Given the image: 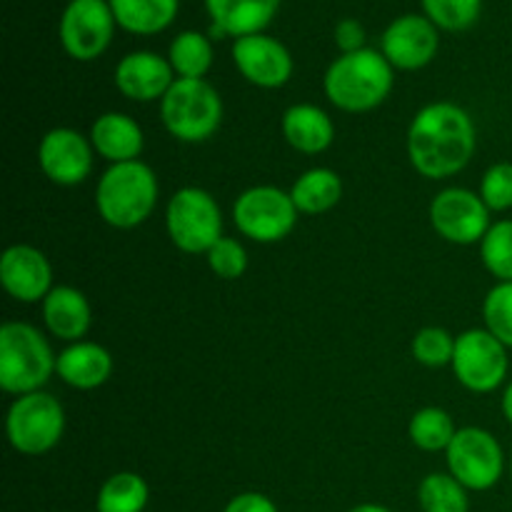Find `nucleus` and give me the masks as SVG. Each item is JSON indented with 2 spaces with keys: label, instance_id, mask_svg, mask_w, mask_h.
<instances>
[{
  "label": "nucleus",
  "instance_id": "473e14b6",
  "mask_svg": "<svg viewBox=\"0 0 512 512\" xmlns=\"http://www.w3.org/2000/svg\"><path fill=\"white\" fill-rule=\"evenodd\" d=\"M205 260H208L210 273L220 280H238L248 270V250H245V245L235 238H225V235L205 253Z\"/></svg>",
  "mask_w": 512,
  "mask_h": 512
},
{
  "label": "nucleus",
  "instance_id": "f257e3e1",
  "mask_svg": "<svg viewBox=\"0 0 512 512\" xmlns=\"http://www.w3.org/2000/svg\"><path fill=\"white\" fill-rule=\"evenodd\" d=\"M478 148L473 115L460 105L438 100L413 115L408 128L410 165L428 180L453 178L468 168Z\"/></svg>",
  "mask_w": 512,
  "mask_h": 512
},
{
  "label": "nucleus",
  "instance_id": "dca6fc26",
  "mask_svg": "<svg viewBox=\"0 0 512 512\" xmlns=\"http://www.w3.org/2000/svg\"><path fill=\"white\" fill-rule=\"evenodd\" d=\"M0 283L5 293L23 305L43 303L53 285L48 255L28 243H15L0 258Z\"/></svg>",
  "mask_w": 512,
  "mask_h": 512
},
{
  "label": "nucleus",
  "instance_id": "cd10ccee",
  "mask_svg": "<svg viewBox=\"0 0 512 512\" xmlns=\"http://www.w3.org/2000/svg\"><path fill=\"white\" fill-rule=\"evenodd\" d=\"M468 493L450 473H430L418 485V505L423 512H468Z\"/></svg>",
  "mask_w": 512,
  "mask_h": 512
},
{
  "label": "nucleus",
  "instance_id": "f03ea898",
  "mask_svg": "<svg viewBox=\"0 0 512 512\" xmlns=\"http://www.w3.org/2000/svg\"><path fill=\"white\" fill-rule=\"evenodd\" d=\"M395 68L375 48L340 53L323 75L325 98L343 113H370L393 93Z\"/></svg>",
  "mask_w": 512,
  "mask_h": 512
},
{
  "label": "nucleus",
  "instance_id": "7c9ffc66",
  "mask_svg": "<svg viewBox=\"0 0 512 512\" xmlns=\"http://www.w3.org/2000/svg\"><path fill=\"white\" fill-rule=\"evenodd\" d=\"M455 338L458 335H450L445 328L428 325V328H420L415 333L413 343H410V353L425 368H445V365L453 363Z\"/></svg>",
  "mask_w": 512,
  "mask_h": 512
},
{
  "label": "nucleus",
  "instance_id": "39448f33",
  "mask_svg": "<svg viewBox=\"0 0 512 512\" xmlns=\"http://www.w3.org/2000/svg\"><path fill=\"white\" fill-rule=\"evenodd\" d=\"M223 98L208 80L178 78L160 100V120L180 143H205L223 123Z\"/></svg>",
  "mask_w": 512,
  "mask_h": 512
},
{
  "label": "nucleus",
  "instance_id": "58836bf2",
  "mask_svg": "<svg viewBox=\"0 0 512 512\" xmlns=\"http://www.w3.org/2000/svg\"><path fill=\"white\" fill-rule=\"evenodd\" d=\"M508 470H510V478H512V453H510V458H508Z\"/></svg>",
  "mask_w": 512,
  "mask_h": 512
},
{
  "label": "nucleus",
  "instance_id": "72a5a7b5",
  "mask_svg": "<svg viewBox=\"0 0 512 512\" xmlns=\"http://www.w3.org/2000/svg\"><path fill=\"white\" fill-rule=\"evenodd\" d=\"M480 198L490 213H508L512 210V163H493L480 180Z\"/></svg>",
  "mask_w": 512,
  "mask_h": 512
},
{
  "label": "nucleus",
  "instance_id": "7ed1b4c3",
  "mask_svg": "<svg viewBox=\"0 0 512 512\" xmlns=\"http://www.w3.org/2000/svg\"><path fill=\"white\" fill-rule=\"evenodd\" d=\"M158 198V175L143 160L108 165L95 188V208L100 220L118 230L143 225L158 208Z\"/></svg>",
  "mask_w": 512,
  "mask_h": 512
},
{
  "label": "nucleus",
  "instance_id": "1a4fd4ad",
  "mask_svg": "<svg viewBox=\"0 0 512 512\" xmlns=\"http://www.w3.org/2000/svg\"><path fill=\"white\" fill-rule=\"evenodd\" d=\"M445 463H448V473L473 493L493 490L508 468L500 440L490 430L475 428V425L458 428L453 443L445 450Z\"/></svg>",
  "mask_w": 512,
  "mask_h": 512
},
{
  "label": "nucleus",
  "instance_id": "a211bd4d",
  "mask_svg": "<svg viewBox=\"0 0 512 512\" xmlns=\"http://www.w3.org/2000/svg\"><path fill=\"white\" fill-rule=\"evenodd\" d=\"M203 3L213 35L238 40L245 35L265 33L283 0H203Z\"/></svg>",
  "mask_w": 512,
  "mask_h": 512
},
{
  "label": "nucleus",
  "instance_id": "6ab92c4d",
  "mask_svg": "<svg viewBox=\"0 0 512 512\" xmlns=\"http://www.w3.org/2000/svg\"><path fill=\"white\" fill-rule=\"evenodd\" d=\"M40 313H43L45 330L68 345L83 340L93 323V308L88 298L73 285H55L48 298L40 303Z\"/></svg>",
  "mask_w": 512,
  "mask_h": 512
},
{
  "label": "nucleus",
  "instance_id": "412c9836",
  "mask_svg": "<svg viewBox=\"0 0 512 512\" xmlns=\"http://www.w3.org/2000/svg\"><path fill=\"white\" fill-rule=\"evenodd\" d=\"M113 355L93 340H78L58 353L55 375L73 390H95L113 375Z\"/></svg>",
  "mask_w": 512,
  "mask_h": 512
},
{
  "label": "nucleus",
  "instance_id": "f704fd0d",
  "mask_svg": "<svg viewBox=\"0 0 512 512\" xmlns=\"http://www.w3.org/2000/svg\"><path fill=\"white\" fill-rule=\"evenodd\" d=\"M333 40L340 53H355V50L368 48L365 45V25L355 18H343L335 23Z\"/></svg>",
  "mask_w": 512,
  "mask_h": 512
},
{
  "label": "nucleus",
  "instance_id": "5701e85b",
  "mask_svg": "<svg viewBox=\"0 0 512 512\" xmlns=\"http://www.w3.org/2000/svg\"><path fill=\"white\" fill-rule=\"evenodd\" d=\"M120 30L140 38H150L175 23L180 0H108Z\"/></svg>",
  "mask_w": 512,
  "mask_h": 512
},
{
  "label": "nucleus",
  "instance_id": "2f4dec72",
  "mask_svg": "<svg viewBox=\"0 0 512 512\" xmlns=\"http://www.w3.org/2000/svg\"><path fill=\"white\" fill-rule=\"evenodd\" d=\"M483 323L490 335L512 350V283H495L483 300Z\"/></svg>",
  "mask_w": 512,
  "mask_h": 512
},
{
  "label": "nucleus",
  "instance_id": "0eeeda50",
  "mask_svg": "<svg viewBox=\"0 0 512 512\" xmlns=\"http://www.w3.org/2000/svg\"><path fill=\"white\" fill-rule=\"evenodd\" d=\"M5 435L15 453L40 458L58 448L65 435V408L45 390L18 395L5 415Z\"/></svg>",
  "mask_w": 512,
  "mask_h": 512
},
{
  "label": "nucleus",
  "instance_id": "e433bc0d",
  "mask_svg": "<svg viewBox=\"0 0 512 512\" xmlns=\"http://www.w3.org/2000/svg\"><path fill=\"white\" fill-rule=\"evenodd\" d=\"M500 410H503V418L512 425V380H508L500 395Z\"/></svg>",
  "mask_w": 512,
  "mask_h": 512
},
{
  "label": "nucleus",
  "instance_id": "9b49d317",
  "mask_svg": "<svg viewBox=\"0 0 512 512\" xmlns=\"http://www.w3.org/2000/svg\"><path fill=\"white\" fill-rule=\"evenodd\" d=\"M115 23L108 0H70L60 13L58 38L68 58L93 63L113 43Z\"/></svg>",
  "mask_w": 512,
  "mask_h": 512
},
{
  "label": "nucleus",
  "instance_id": "9d476101",
  "mask_svg": "<svg viewBox=\"0 0 512 512\" xmlns=\"http://www.w3.org/2000/svg\"><path fill=\"white\" fill-rule=\"evenodd\" d=\"M450 368L455 380L470 393H495L508 383V348L485 328H470L455 338Z\"/></svg>",
  "mask_w": 512,
  "mask_h": 512
},
{
  "label": "nucleus",
  "instance_id": "c85d7f7f",
  "mask_svg": "<svg viewBox=\"0 0 512 512\" xmlns=\"http://www.w3.org/2000/svg\"><path fill=\"white\" fill-rule=\"evenodd\" d=\"M480 260L485 270L498 283H512V220H498L490 225L485 238L480 240Z\"/></svg>",
  "mask_w": 512,
  "mask_h": 512
},
{
  "label": "nucleus",
  "instance_id": "20e7f679",
  "mask_svg": "<svg viewBox=\"0 0 512 512\" xmlns=\"http://www.w3.org/2000/svg\"><path fill=\"white\" fill-rule=\"evenodd\" d=\"M58 355L35 325L8 320L0 325V388L8 395L43 390L55 375Z\"/></svg>",
  "mask_w": 512,
  "mask_h": 512
},
{
  "label": "nucleus",
  "instance_id": "2eb2a0df",
  "mask_svg": "<svg viewBox=\"0 0 512 512\" xmlns=\"http://www.w3.org/2000/svg\"><path fill=\"white\" fill-rule=\"evenodd\" d=\"M230 55H233V65L238 68V73L255 88H283L293 78V53L288 50V45L268 33H255L233 40Z\"/></svg>",
  "mask_w": 512,
  "mask_h": 512
},
{
  "label": "nucleus",
  "instance_id": "f3484780",
  "mask_svg": "<svg viewBox=\"0 0 512 512\" xmlns=\"http://www.w3.org/2000/svg\"><path fill=\"white\" fill-rule=\"evenodd\" d=\"M175 80L178 78H175L168 55L153 53V50H133L123 55L113 73L118 93L133 103H155V100L160 103Z\"/></svg>",
  "mask_w": 512,
  "mask_h": 512
},
{
  "label": "nucleus",
  "instance_id": "bb28decb",
  "mask_svg": "<svg viewBox=\"0 0 512 512\" xmlns=\"http://www.w3.org/2000/svg\"><path fill=\"white\" fill-rule=\"evenodd\" d=\"M455 433H458V428H455L453 415L443 408H435V405L420 408L408 423L410 443L423 453H440V450L445 453L448 445L453 443Z\"/></svg>",
  "mask_w": 512,
  "mask_h": 512
},
{
  "label": "nucleus",
  "instance_id": "f8f14e48",
  "mask_svg": "<svg viewBox=\"0 0 512 512\" xmlns=\"http://www.w3.org/2000/svg\"><path fill=\"white\" fill-rule=\"evenodd\" d=\"M430 225L453 245H480L490 230V208L480 193L468 188H445L430 200Z\"/></svg>",
  "mask_w": 512,
  "mask_h": 512
},
{
  "label": "nucleus",
  "instance_id": "393cba45",
  "mask_svg": "<svg viewBox=\"0 0 512 512\" xmlns=\"http://www.w3.org/2000/svg\"><path fill=\"white\" fill-rule=\"evenodd\" d=\"M168 60L175 70V78L203 80L210 73L215 60L213 40L200 30H180L168 45Z\"/></svg>",
  "mask_w": 512,
  "mask_h": 512
},
{
  "label": "nucleus",
  "instance_id": "c756f323",
  "mask_svg": "<svg viewBox=\"0 0 512 512\" xmlns=\"http://www.w3.org/2000/svg\"><path fill=\"white\" fill-rule=\"evenodd\" d=\"M420 8L435 28L445 33H463L480 20L483 0H420Z\"/></svg>",
  "mask_w": 512,
  "mask_h": 512
},
{
  "label": "nucleus",
  "instance_id": "6e6552de",
  "mask_svg": "<svg viewBox=\"0 0 512 512\" xmlns=\"http://www.w3.org/2000/svg\"><path fill=\"white\" fill-rule=\"evenodd\" d=\"M298 215L290 190L278 185H253L233 203L235 228L243 238L260 245H273L288 238L295 230Z\"/></svg>",
  "mask_w": 512,
  "mask_h": 512
},
{
  "label": "nucleus",
  "instance_id": "a878e982",
  "mask_svg": "<svg viewBox=\"0 0 512 512\" xmlns=\"http://www.w3.org/2000/svg\"><path fill=\"white\" fill-rule=\"evenodd\" d=\"M150 488L143 475L120 470L110 475L98 490L95 510L98 512H143L148 508Z\"/></svg>",
  "mask_w": 512,
  "mask_h": 512
},
{
  "label": "nucleus",
  "instance_id": "4be33fe9",
  "mask_svg": "<svg viewBox=\"0 0 512 512\" xmlns=\"http://www.w3.org/2000/svg\"><path fill=\"white\" fill-rule=\"evenodd\" d=\"M285 143L303 155H320L333 145L335 123L320 105L295 103L280 118Z\"/></svg>",
  "mask_w": 512,
  "mask_h": 512
},
{
  "label": "nucleus",
  "instance_id": "aec40b11",
  "mask_svg": "<svg viewBox=\"0 0 512 512\" xmlns=\"http://www.w3.org/2000/svg\"><path fill=\"white\" fill-rule=\"evenodd\" d=\"M88 138L93 143L95 155L108 160L110 165L140 160V153L145 148V135L138 120L130 118L128 113H118V110L98 115L90 125Z\"/></svg>",
  "mask_w": 512,
  "mask_h": 512
},
{
  "label": "nucleus",
  "instance_id": "c9c22d12",
  "mask_svg": "<svg viewBox=\"0 0 512 512\" xmlns=\"http://www.w3.org/2000/svg\"><path fill=\"white\" fill-rule=\"evenodd\" d=\"M223 512H280L278 505L263 493H255V490H248V493H240L225 505Z\"/></svg>",
  "mask_w": 512,
  "mask_h": 512
},
{
  "label": "nucleus",
  "instance_id": "423d86ee",
  "mask_svg": "<svg viewBox=\"0 0 512 512\" xmlns=\"http://www.w3.org/2000/svg\"><path fill=\"white\" fill-rule=\"evenodd\" d=\"M165 230L180 253L205 255L223 238V210L208 190L185 185L165 205Z\"/></svg>",
  "mask_w": 512,
  "mask_h": 512
},
{
  "label": "nucleus",
  "instance_id": "4468645a",
  "mask_svg": "<svg viewBox=\"0 0 512 512\" xmlns=\"http://www.w3.org/2000/svg\"><path fill=\"white\" fill-rule=\"evenodd\" d=\"M95 150L88 135L75 128H53L40 138L38 165L50 183L75 188L93 173Z\"/></svg>",
  "mask_w": 512,
  "mask_h": 512
},
{
  "label": "nucleus",
  "instance_id": "ddd939ff",
  "mask_svg": "<svg viewBox=\"0 0 512 512\" xmlns=\"http://www.w3.org/2000/svg\"><path fill=\"white\" fill-rule=\"evenodd\" d=\"M440 50V30L423 13H405L390 20L380 38V53L395 70L413 73L428 68Z\"/></svg>",
  "mask_w": 512,
  "mask_h": 512
},
{
  "label": "nucleus",
  "instance_id": "4c0bfd02",
  "mask_svg": "<svg viewBox=\"0 0 512 512\" xmlns=\"http://www.w3.org/2000/svg\"><path fill=\"white\" fill-rule=\"evenodd\" d=\"M348 512H393V510L385 508V505H378V503H360V505H355V508H350Z\"/></svg>",
  "mask_w": 512,
  "mask_h": 512
},
{
  "label": "nucleus",
  "instance_id": "b1692460",
  "mask_svg": "<svg viewBox=\"0 0 512 512\" xmlns=\"http://www.w3.org/2000/svg\"><path fill=\"white\" fill-rule=\"evenodd\" d=\"M290 198L300 215L330 213L343 200V180L333 168H310L295 178Z\"/></svg>",
  "mask_w": 512,
  "mask_h": 512
}]
</instances>
